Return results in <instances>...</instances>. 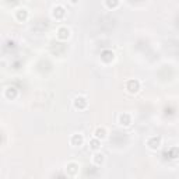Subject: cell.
<instances>
[{"label":"cell","mask_w":179,"mask_h":179,"mask_svg":"<svg viewBox=\"0 0 179 179\" xmlns=\"http://www.w3.org/2000/svg\"><path fill=\"white\" fill-rule=\"evenodd\" d=\"M161 144V140L158 139V137H150L148 140H147V146L150 147L151 150H157L158 147Z\"/></svg>","instance_id":"cell-1"},{"label":"cell","mask_w":179,"mask_h":179,"mask_svg":"<svg viewBox=\"0 0 179 179\" xmlns=\"http://www.w3.org/2000/svg\"><path fill=\"white\" fill-rule=\"evenodd\" d=\"M74 106H76V108H80V109L85 108V106H87V101H85V98L77 97L76 99H74Z\"/></svg>","instance_id":"cell-2"},{"label":"cell","mask_w":179,"mask_h":179,"mask_svg":"<svg viewBox=\"0 0 179 179\" xmlns=\"http://www.w3.org/2000/svg\"><path fill=\"white\" fill-rule=\"evenodd\" d=\"M127 90H129V92H137L139 91V81H136V80L129 81L127 83Z\"/></svg>","instance_id":"cell-3"},{"label":"cell","mask_w":179,"mask_h":179,"mask_svg":"<svg viewBox=\"0 0 179 179\" xmlns=\"http://www.w3.org/2000/svg\"><path fill=\"white\" fill-rule=\"evenodd\" d=\"M53 16L57 17V18L63 17V16H65V9H63V7H60V6H59V7H55V9H53Z\"/></svg>","instance_id":"cell-4"},{"label":"cell","mask_w":179,"mask_h":179,"mask_svg":"<svg viewBox=\"0 0 179 179\" xmlns=\"http://www.w3.org/2000/svg\"><path fill=\"white\" fill-rule=\"evenodd\" d=\"M81 143H83L81 134H74V136L71 137V144H73V146H79V144H81Z\"/></svg>","instance_id":"cell-5"},{"label":"cell","mask_w":179,"mask_h":179,"mask_svg":"<svg viewBox=\"0 0 179 179\" xmlns=\"http://www.w3.org/2000/svg\"><path fill=\"white\" fill-rule=\"evenodd\" d=\"M119 120H120V123H122V122L125 120V123H123L125 126H129V125H130V123H131V120H130V116H129V115H126V114L120 115V118H119Z\"/></svg>","instance_id":"cell-6"},{"label":"cell","mask_w":179,"mask_h":179,"mask_svg":"<svg viewBox=\"0 0 179 179\" xmlns=\"http://www.w3.org/2000/svg\"><path fill=\"white\" fill-rule=\"evenodd\" d=\"M57 36L60 38V39H65L69 36V30L67 28H59V31H57Z\"/></svg>","instance_id":"cell-7"},{"label":"cell","mask_w":179,"mask_h":179,"mask_svg":"<svg viewBox=\"0 0 179 179\" xmlns=\"http://www.w3.org/2000/svg\"><path fill=\"white\" fill-rule=\"evenodd\" d=\"M99 144H101V143H99V139H98V137L92 139V140L90 141V147H91L92 150H98V148H99Z\"/></svg>","instance_id":"cell-8"},{"label":"cell","mask_w":179,"mask_h":179,"mask_svg":"<svg viewBox=\"0 0 179 179\" xmlns=\"http://www.w3.org/2000/svg\"><path fill=\"white\" fill-rule=\"evenodd\" d=\"M92 161L97 164V165H101V164L104 162V155H102V154H95V155H94V160H92Z\"/></svg>","instance_id":"cell-9"},{"label":"cell","mask_w":179,"mask_h":179,"mask_svg":"<svg viewBox=\"0 0 179 179\" xmlns=\"http://www.w3.org/2000/svg\"><path fill=\"white\" fill-rule=\"evenodd\" d=\"M105 129H97V131H95V137H98V139H104L105 137Z\"/></svg>","instance_id":"cell-10"},{"label":"cell","mask_w":179,"mask_h":179,"mask_svg":"<svg viewBox=\"0 0 179 179\" xmlns=\"http://www.w3.org/2000/svg\"><path fill=\"white\" fill-rule=\"evenodd\" d=\"M118 0H106V4H108V7H116L118 6Z\"/></svg>","instance_id":"cell-11"},{"label":"cell","mask_w":179,"mask_h":179,"mask_svg":"<svg viewBox=\"0 0 179 179\" xmlns=\"http://www.w3.org/2000/svg\"><path fill=\"white\" fill-rule=\"evenodd\" d=\"M77 1H79V0H71V3H77Z\"/></svg>","instance_id":"cell-12"}]
</instances>
